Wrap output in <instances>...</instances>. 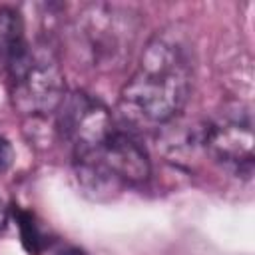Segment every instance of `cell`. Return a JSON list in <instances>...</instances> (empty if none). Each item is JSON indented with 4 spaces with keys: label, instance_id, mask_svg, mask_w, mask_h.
Segmentation results:
<instances>
[{
    "label": "cell",
    "instance_id": "cell-1",
    "mask_svg": "<svg viewBox=\"0 0 255 255\" xmlns=\"http://www.w3.org/2000/svg\"><path fill=\"white\" fill-rule=\"evenodd\" d=\"M191 92V56L183 38L157 32L120 94V114L131 126L161 128L179 118Z\"/></svg>",
    "mask_w": 255,
    "mask_h": 255
},
{
    "label": "cell",
    "instance_id": "cell-2",
    "mask_svg": "<svg viewBox=\"0 0 255 255\" xmlns=\"http://www.w3.org/2000/svg\"><path fill=\"white\" fill-rule=\"evenodd\" d=\"M74 165L80 185L94 197L118 193L126 185H139L151 173L145 147L129 131L118 128L100 149L74 159Z\"/></svg>",
    "mask_w": 255,
    "mask_h": 255
},
{
    "label": "cell",
    "instance_id": "cell-3",
    "mask_svg": "<svg viewBox=\"0 0 255 255\" xmlns=\"http://www.w3.org/2000/svg\"><path fill=\"white\" fill-rule=\"evenodd\" d=\"M139 18L135 12L112 4H88L74 20V40L92 66L112 70L129 58L137 38Z\"/></svg>",
    "mask_w": 255,
    "mask_h": 255
},
{
    "label": "cell",
    "instance_id": "cell-4",
    "mask_svg": "<svg viewBox=\"0 0 255 255\" xmlns=\"http://www.w3.org/2000/svg\"><path fill=\"white\" fill-rule=\"evenodd\" d=\"M8 78L14 108L30 118L54 114L66 96L64 72L54 50L46 44L32 48L28 60Z\"/></svg>",
    "mask_w": 255,
    "mask_h": 255
},
{
    "label": "cell",
    "instance_id": "cell-5",
    "mask_svg": "<svg viewBox=\"0 0 255 255\" xmlns=\"http://www.w3.org/2000/svg\"><path fill=\"white\" fill-rule=\"evenodd\" d=\"M58 114V131L72 147L74 159L92 155L114 133V118L110 110L86 92H70L64 96Z\"/></svg>",
    "mask_w": 255,
    "mask_h": 255
},
{
    "label": "cell",
    "instance_id": "cell-6",
    "mask_svg": "<svg viewBox=\"0 0 255 255\" xmlns=\"http://www.w3.org/2000/svg\"><path fill=\"white\" fill-rule=\"evenodd\" d=\"M203 151L235 175L251 177L253 171V124L251 114L223 112L217 120L205 122Z\"/></svg>",
    "mask_w": 255,
    "mask_h": 255
},
{
    "label": "cell",
    "instance_id": "cell-7",
    "mask_svg": "<svg viewBox=\"0 0 255 255\" xmlns=\"http://www.w3.org/2000/svg\"><path fill=\"white\" fill-rule=\"evenodd\" d=\"M32 52V46L26 38V26L22 14L12 6L0 8V62L6 72L12 74L20 68Z\"/></svg>",
    "mask_w": 255,
    "mask_h": 255
},
{
    "label": "cell",
    "instance_id": "cell-8",
    "mask_svg": "<svg viewBox=\"0 0 255 255\" xmlns=\"http://www.w3.org/2000/svg\"><path fill=\"white\" fill-rule=\"evenodd\" d=\"M14 217H16L18 229H20V239H22L24 249L30 255H42L48 247V239H46V233L42 231L36 215L28 209L14 207Z\"/></svg>",
    "mask_w": 255,
    "mask_h": 255
},
{
    "label": "cell",
    "instance_id": "cell-9",
    "mask_svg": "<svg viewBox=\"0 0 255 255\" xmlns=\"http://www.w3.org/2000/svg\"><path fill=\"white\" fill-rule=\"evenodd\" d=\"M12 163H14V147H12L10 139L0 135V173L10 169Z\"/></svg>",
    "mask_w": 255,
    "mask_h": 255
},
{
    "label": "cell",
    "instance_id": "cell-10",
    "mask_svg": "<svg viewBox=\"0 0 255 255\" xmlns=\"http://www.w3.org/2000/svg\"><path fill=\"white\" fill-rule=\"evenodd\" d=\"M52 255H88L84 249H80V247H76V245H62V247H58Z\"/></svg>",
    "mask_w": 255,
    "mask_h": 255
},
{
    "label": "cell",
    "instance_id": "cell-11",
    "mask_svg": "<svg viewBox=\"0 0 255 255\" xmlns=\"http://www.w3.org/2000/svg\"><path fill=\"white\" fill-rule=\"evenodd\" d=\"M8 219H10V209L6 207V203H4L2 197H0V235L6 231V227H8Z\"/></svg>",
    "mask_w": 255,
    "mask_h": 255
}]
</instances>
